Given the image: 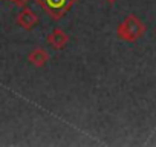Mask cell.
<instances>
[{
	"mask_svg": "<svg viewBox=\"0 0 156 147\" xmlns=\"http://www.w3.org/2000/svg\"><path fill=\"white\" fill-rule=\"evenodd\" d=\"M147 31V26L144 22L139 20L138 16L135 14H129L116 28V35L129 43H135L138 41Z\"/></svg>",
	"mask_w": 156,
	"mask_h": 147,
	"instance_id": "cell-1",
	"label": "cell"
},
{
	"mask_svg": "<svg viewBox=\"0 0 156 147\" xmlns=\"http://www.w3.org/2000/svg\"><path fill=\"white\" fill-rule=\"evenodd\" d=\"M76 0H35V3L55 22L61 20L75 5Z\"/></svg>",
	"mask_w": 156,
	"mask_h": 147,
	"instance_id": "cell-2",
	"label": "cell"
},
{
	"mask_svg": "<svg viewBox=\"0 0 156 147\" xmlns=\"http://www.w3.org/2000/svg\"><path fill=\"white\" fill-rule=\"evenodd\" d=\"M38 22H40L38 14H37L35 11H32L31 8H28V6H25V8L19 13V16H17V25H19L20 28H23L25 31L34 29V28L38 25Z\"/></svg>",
	"mask_w": 156,
	"mask_h": 147,
	"instance_id": "cell-3",
	"label": "cell"
},
{
	"mask_svg": "<svg viewBox=\"0 0 156 147\" xmlns=\"http://www.w3.org/2000/svg\"><path fill=\"white\" fill-rule=\"evenodd\" d=\"M48 43H49L54 49L61 51V49H64V48L67 46V43H69V35H67L61 28H55V29H52V31L49 32V35H48Z\"/></svg>",
	"mask_w": 156,
	"mask_h": 147,
	"instance_id": "cell-4",
	"label": "cell"
},
{
	"mask_svg": "<svg viewBox=\"0 0 156 147\" xmlns=\"http://www.w3.org/2000/svg\"><path fill=\"white\" fill-rule=\"evenodd\" d=\"M28 61L35 66V67H43L48 61H49V54L46 49L43 48H35L31 51V54L28 55Z\"/></svg>",
	"mask_w": 156,
	"mask_h": 147,
	"instance_id": "cell-5",
	"label": "cell"
},
{
	"mask_svg": "<svg viewBox=\"0 0 156 147\" xmlns=\"http://www.w3.org/2000/svg\"><path fill=\"white\" fill-rule=\"evenodd\" d=\"M11 2H14L17 6H20V8H22V6H25V5L29 2V0H11Z\"/></svg>",
	"mask_w": 156,
	"mask_h": 147,
	"instance_id": "cell-6",
	"label": "cell"
},
{
	"mask_svg": "<svg viewBox=\"0 0 156 147\" xmlns=\"http://www.w3.org/2000/svg\"><path fill=\"white\" fill-rule=\"evenodd\" d=\"M104 2H107V3L113 5V3H116V2H118V0H104Z\"/></svg>",
	"mask_w": 156,
	"mask_h": 147,
	"instance_id": "cell-7",
	"label": "cell"
}]
</instances>
